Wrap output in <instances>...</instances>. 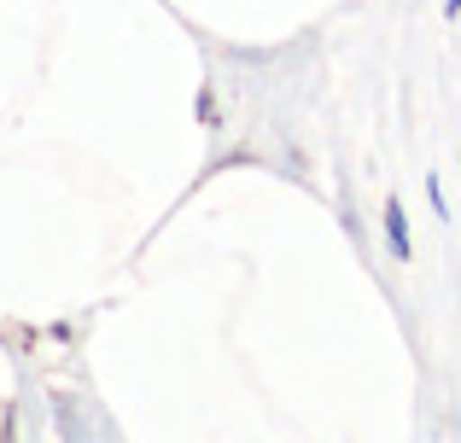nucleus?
<instances>
[{"label":"nucleus","instance_id":"f257e3e1","mask_svg":"<svg viewBox=\"0 0 461 443\" xmlns=\"http://www.w3.org/2000/svg\"><path fill=\"white\" fill-rule=\"evenodd\" d=\"M385 227H392V245H397V251L409 257V227H403V210H397V205L385 210Z\"/></svg>","mask_w":461,"mask_h":443}]
</instances>
